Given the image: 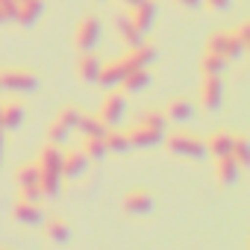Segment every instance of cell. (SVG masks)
<instances>
[{"label": "cell", "mask_w": 250, "mask_h": 250, "mask_svg": "<svg viewBox=\"0 0 250 250\" xmlns=\"http://www.w3.org/2000/svg\"><path fill=\"white\" fill-rule=\"evenodd\" d=\"M168 150L174 156H183V159H203L206 156V145L194 136H186V133H177L168 139Z\"/></svg>", "instance_id": "cell-1"}, {"label": "cell", "mask_w": 250, "mask_h": 250, "mask_svg": "<svg viewBox=\"0 0 250 250\" xmlns=\"http://www.w3.org/2000/svg\"><path fill=\"white\" fill-rule=\"evenodd\" d=\"M100 33H103L100 21H97L94 15H85V18L80 21V27H77V50H80V53L94 50V47L100 44Z\"/></svg>", "instance_id": "cell-2"}, {"label": "cell", "mask_w": 250, "mask_h": 250, "mask_svg": "<svg viewBox=\"0 0 250 250\" xmlns=\"http://www.w3.org/2000/svg\"><path fill=\"white\" fill-rule=\"evenodd\" d=\"M0 88L6 91H36L39 88V77L30 71H3L0 74Z\"/></svg>", "instance_id": "cell-3"}, {"label": "cell", "mask_w": 250, "mask_h": 250, "mask_svg": "<svg viewBox=\"0 0 250 250\" xmlns=\"http://www.w3.org/2000/svg\"><path fill=\"white\" fill-rule=\"evenodd\" d=\"M124 115H127V97L124 94H109L100 106V121L106 124V127H118V124L124 121Z\"/></svg>", "instance_id": "cell-4"}, {"label": "cell", "mask_w": 250, "mask_h": 250, "mask_svg": "<svg viewBox=\"0 0 250 250\" xmlns=\"http://www.w3.org/2000/svg\"><path fill=\"white\" fill-rule=\"evenodd\" d=\"M133 12H130V21H133V27L145 36L150 27H153V21H156V3L153 0H142V3H136V6H130Z\"/></svg>", "instance_id": "cell-5"}, {"label": "cell", "mask_w": 250, "mask_h": 250, "mask_svg": "<svg viewBox=\"0 0 250 250\" xmlns=\"http://www.w3.org/2000/svg\"><path fill=\"white\" fill-rule=\"evenodd\" d=\"M221 97H224V83H221V77H203V83H200V100H203V106H206L209 112H215V109L221 106Z\"/></svg>", "instance_id": "cell-6"}, {"label": "cell", "mask_w": 250, "mask_h": 250, "mask_svg": "<svg viewBox=\"0 0 250 250\" xmlns=\"http://www.w3.org/2000/svg\"><path fill=\"white\" fill-rule=\"evenodd\" d=\"M85 171H88V156L85 153H80V150L62 153V177L65 180H80Z\"/></svg>", "instance_id": "cell-7"}, {"label": "cell", "mask_w": 250, "mask_h": 250, "mask_svg": "<svg viewBox=\"0 0 250 250\" xmlns=\"http://www.w3.org/2000/svg\"><path fill=\"white\" fill-rule=\"evenodd\" d=\"M130 139V147H153L165 139V130H153V127H142V124H136V130L127 136Z\"/></svg>", "instance_id": "cell-8"}, {"label": "cell", "mask_w": 250, "mask_h": 250, "mask_svg": "<svg viewBox=\"0 0 250 250\" xmlns=\"http://www.w3.org/2000/svg\"><path fill=\"white\" fill-rule=\"evenodd\" d=\"M153 209V194L150 191H130L124 197V212L130 215H147Z\"/></svg>", "instance_id": "cell-9"}, {"label": "cell", "mask_w": 250, "mask_h": 250, "mask_svg": "<svg viewBox=\"0 0 250 250\" xmlns=\"http://www.w3.org/2000/svg\"><path fill=\"white\" fill-rule=\"evenodd\" d=\"M121 62H124V68H127V71H139V68H147L150 62H156V50L142 44V47H133Z\"/></svg>", "instance_id": "cell-10"}, {"label": "cell", "mask_w": 250, "mask_h": 250, "mask_svg": "<svg viewBox=\"0 0 250 250\" xmlns=\"http://www.w3.org/2000/svg\"><path fill=\"white\" fill-rule=\"evenodd\" d=\"M127 74H130V71L124 68V62L118 59V62H109V65H103V68H100V77H97V83H100V85L109 91V88H118V85H121V80L127 77Z\"/></svg>", "instance_id": "cell-11"}, {"label": "cell", "mask_w": 250, "mask_h": 250, "mask_svg": "<svg viewBox=\"0 0 250 250\" xmlns=\"http://www.w3.org/2000/svg\"><path fill=\"white\" fill-rule=\"evenodd\" d=\"M44 12V0H24V3H18V12H15V21L21 27H33Z\"/></svg>", "instance_id": "cell-12"}, {"label": "cell", "mask_w": 250, "mask_h": 250, "mask_svg": "<svg viewBox=\"0 0 250 250\" xmlns=\"http://www.w3.org/2000/svg\"><path fill=\"white\" fill-rule=\"evenodd\" d=\"M15 221L24 224V227H39V224H44V212H42L39 203H27V200H21V203L15 206Z\"/></svg>", "instance_id": "cell-13"}, {"label": "cell", "mask_w": 250, "mask_h": 250, "mask_svg": "<svg viewBox=\"0 0 250 250\" xmlns=\"http://www.w3.org/2000/svg\"><path fill=\"white\" fill-rule=\"evenodd\" d=\"M100 68H103V62L88 50V53H83L80 56V65H77V71H80V80L83 83H97V77H100Z\"/></svg>", "instance_id": "cell-14"}, {"label": "cell", "mask_w": 250, "mask_h": 250, "mask_svg": "<svg viewBox=\"0 0 250 250\" xmlns=\"http://www.w3.org/2000/svg\"><path fill=\"white\" fill-rule=\"evenodd\" d=\"M115 27H118V36H121V42L127 44L130 50L145 44V36H142L136 27H133V21H130V18H118V21H115Z\"/></svg>", "instance_id": "cell-15"}, {"label": "cell", "mask_w": 250, "mask_h": 250, "mask_svg": "<svg viewBox=\"0 0 250 250\" xmlns=\"http://www.w3.org/2000/svg\"><path fill=\"white\" fill-rule=\"evenodd\" d=\"M77 130L85 136V139H103L109 133V127L100 121V118H91V115H80V124H77Z\"/></svg>", "instance_id": "cell-16"}, {"label": "cell", "mask_w": 250, "mask_h": 250, "mask_svg": "<svg viewBox=\"0 0 250 250\" xmlns=\"http://www.w3.org/2000/svg\"><path fill=\"white\" fill-rule=\"evenodd\" d=\"M232 139H235V136L215 133V136L206 142V153H212L215 159H221V156H229V153H232Z\"/></svg>", "instance_id": "cell-17"}, {"label": "cell", "mask_w": 250, "mask_h": 250, "mask_svg": "<svg viewBox=\"0 0 250 250\" xmlns=\"http://www.w3.org/2000/svg\"><path fill=\"white\" fill-rule=\"evenodd\" d=\"M238 171H241V165L232 156H221L218 159V183L221 186H232L238 180Z\"/></svg>", "instance_id": "cell-18"}, {"label": "cell", "mask_w": 250, "mask_h": 250, "mask_svg": "<svg viewBox=\"0 0 250 250\" xmlns=\"http://www.w3.org/2000/svg\"><path fill=\"white\" fill-rule=\"evenodd\" d=\"M121 85H124V91H130V94H136V91H145V88L150 85V74H147V68L130 71L127 77L121 80Z\"/></svg>", "instance_id": "cell-19"}, {"label": "cell", "mask_w": 250, "mask_h": 250, "mask_svg": "<svg viewBox=\"0 0 250 250\" xmlns=\"http://www.w3.org/2000/svg\"><path fill=\"white\" fill-rule=\"evenodd\" d=\"M103 145H106V153H115V156H124V153H130V150H133L127 133H115V130L103 136Z\"/></svg>", "instance_id": "cell-20"}, {"label": "cell", "mask_w": 250, "mask_h": 250, "mask_svg": "<svg viewBox=\"0 0 250 250\" xmlns=\"http://www.w3.org/2000/svg\"><path fill=\"white\" fill-rule=\"evenodd\" d=\"M39 168H42V171H59V174H62V150H59V145H50V147L42 150Z\"/></svg>", "instance_id": "cell-21"}, {"label": "cell", "mask_w": 250, "mask_h": 250, "mask_svg": "<svg viewBox=\"0 0 250 250\" xmlns=\"http://www.w3.org/2000/svg\"><path fill=\"white\" fill-rule=\"evenodd\" d=\"M39 188H42V194H47V197L59 194V188H62V174H59V171H42V168H39Z\"/></svg>", "instance_id": "cell-22"}, {"label": "cell", "mask_w": 250, "mask_h": 250, "mask_svg": "<svg viewBox=\"0 0 250 250\" xmlns=\"http://www.w3.org/2000/svg\"><path fill=\"white\" fill-rule=\"evenodd\" d=\"M200 71H203V77H221L227 71V59L218 56V53H206L200 59Z\"/></svg>", "instance_id": "cell-23"}, {"label": "cell", "mask_w": 250, "mask_h": 250, "mask_svg": "<svg viewBox=\"0 0 250 250\" xmlns=\"http://www.w3.org/2000/svg\"><path fill=\"white\" fill-rule=\"evenodd\" d=\"M24 124V106L21 103H6L3 106V130H18Z\"/></svg>", "instance_id": "cell-24"}, {"label": "cell", "mask_w": 250, "mask_h": 250, "mask_svg": "<svg viewBox=\"0 0 250 250\" xmlns=\"http://www.w3.org/2000/svg\"><path fill=\"white\" fill-rule=\"evenodd\" d=\"M191 115H194V109H191V103L188 100H174L171 106H168V121H174V124H186V121H191Z\"/></svg>", "instance_id": "cell-25"}, {"label": "cell", "mask_w": 250, "mask_h": 250, "mask_svg": "<svg viewBox=\"0 0 250 250\" xmlns=\"http://www.w3.org/2000/svg\"><path fill=\"white\" fill-rule=\"evenodd\" d=\"M44 227H47V238H50V241H56V244H65V241L71 238V229H68L59 218H50V221L44 218Z\"/></svg>", "instance_id": "cell-26"}, {"label": "cell", "mask_w": 250, "mask_h": 250, "mask_svg": "<svg viewBox=\"0 0 250 250\" xmlns=\"http://www.w3.org/2000/svg\"><path fill=\"white\" fill-rule=\"evenodd\" d=\"M18 186H21V188L39 186V165H24V168H18Z\"/></svg>", "instance_id": "cell-27"}, {"label": "cell", "mask_w": 250, "mask_h": 250, "mask_svg": "<svg viewBox=\"0 0 250 250\" xmlns=\"http://www.w3.org/2000/svg\"><path fill=\"white\" fill-rule=\"evenodd\" d=\"M241 168L244 165H250V145L244 142V139H232V153H229Z\"/></svg>", "instance_id": "cell-28"}, {"label": "cell", "mask_w": 250, "mask_h": 250, "mask_svg": "<svg viewBox=\"0 0 250 250\" xmlns=\"http://www.w3.org/2000/svg\"><path fill=\"white\" fill-rule=\"evenodd\" d=\"M139 124H142V127H153V130H165L168 118H165V115H159V112H153V109H147V112H142Z\"/></svg>", "instance_id": "cell-29"}, {"label": "cell", "mask_w": 250, "mask_h": 250, "mask_svg": "<svg viewBox=\"0 0 250 250\" xmlns=\"http://www.w3.org/2000/svg\"><path fill=\"white\" fill-rule=\"evenodd\" d=\"M56 121L62 124L68 133H74V130H77V124H80V112H77L74 106H68V109H62V112L56 115Z\"/></svg>", "instance_id": "cell-30"}, {"label": "cell", "mask_w": 250, "mask_h": 250, "mask_svg": "<svg viewBox=\"0 0 250 250\" xmlns=\"http://www.w3.org/2000/svg\"><path fill=\"white\" fill-rule=\"evenodd\" d=\"M83 150H85L88 162H91V159L97 162V159L106 156V145H103V139H85V147H83Z\"/></svg>", "instance_id": "cell-31"}, {"label": "cell", "mask_w": 250, "mask_h": 250, "mask_svg": "<svg viewBox=\"0 0 250 250\" xmlns=\"http://www.w3.org/2000/svg\"><path fill=\"white\" fill-rule=\"evenodd\" d=\"M244 50H247V47H244L232 33H229V36H227V53H224V56H227V59H241V56H244Z\"/></svg>", "instance_id": "cell-32"}, {"label": "cell", "mask_w": 250, "mask_h": 250, "mask_svg": "<svg viewBox=\"0 0 250 250\" xmlns=\"http://www.w3.org/2000/svg\"><path fill=\"white\" fill-rule=\"evenodd\" d=\"M227 36H229V33H215V36L209 39V53L224 56V53H227ZM224 59H227V56H224Z\"/></svg>", "instance_id": "cell-33"}, {"label": "cell", "mask_w": 250, "mask_h": 250, "mask_svg": "<svg viewBox=\"0 0 250 250\" xmlns=\"http://www.w3.org/2000/svg\"><path fill=\"white\" fill-rule=\"evenodd\" d=\"M15 12H18V3H15V0H0V24L15 21Z\"/></svg>", "instance_id": "cell-34"}, {"label": "cell", "mask_w": 250, "mask_h": 250, "mask_svg": "<svg viewBox=\"0 0 250 250\" xmlns=\"http://www.w3.org/2000/svg\"><path fill=\"white\" fill-rule=\"evenodd\" d=\"M68 136H71V133L62 127V124H59V121H53V127H50V145H65V142H68Z\"/></svg>", "instance_id": "cell-35"}, {"label": "cell", "mask_w": 250, "mask_h": 250, "mask_svg": "<svg viewBox=\"0 0 250 250\" xmlns=\"http://www.w3.org/2000/svg\"><path fill=\"white\" fill-rule=\"evenodd\" d=\"M21 191H24V200H27V203H39V200L44 197L39 186H33V188H21Z\"/></svg>", "instance_id": "cell-36"}, {"label": "cell", "mask_w": 250, "mask_h": 250, "mask_svg": "<svg viewBox=\"0 0 250 250\" xmlns=\"http://www.w3.org/2000/svg\"><path fill=\"white\" fill-rule=\"evenodd\" d=\"M235 39H238L244 47H250V24H241V27H238V33H235Z\"/></svg>", "instance_id": "cell-37"}, {"label": "cell", "mask_w": 250, "mask_h": 250, "mask_svg": "<svg viewBox=\"0 0 250 250\" xmlns=\"http://www.w3.org/2000/svg\"><path fill=\"white\" fill-rule=\"evenodd\" d=\"M206 3H209L212 9H221V12H224V9H229V0H206Z\"/></svg>", "instance_id": "cell-38"}, {"label": "cell", "mask_w": 250, "mask_h": 250, "mask_svg": "<svg viewBox=\"0 0 250 250\" xmlns=\"http://www.w3.org/2000/svg\"><path fill=\"white\" fill-rule=\"evenodd\" d=\"M177 3H180V6H186V9H197L203 0H177Z\"/></svg>", "instance_id": "cell-39"}, {"label": "cell", "mask_w": 250, "mask_h": 250, "mask_svg": "<svg viewBox=\"0 0 250 250\" xmlns=\"http://www.w3.org/2000/svg\"><path fill=\"white\" fill-rule=\"evenodd\" d=\"M0 159H3V130H0Z\"/></svg>", "instance_id": "cell-40"}, {"label": "cell", "mask_w": 250, "mask_h": 250, "mask_svg": "<svg viewBox=\"0 0 250 250\" xmlns=\"http://www.w3.org/2000/svg\"><path fill=\"white\" fill-rule=\"evenodd\" d=\"M121 3H127V6H136V3H142V0H121Z\"/></svg>", "instance_id": "cell-41"}, {"label": "cell", "mask_w": 250, "mask_h": 250, "mask_svg": "<svg viewBox=\"0 0 250 250\" xmlns=\"http://www.w3.org/2000/svg\"><path fill=\"white\" fill-rule=\"evenodd\" d=\"M0 130H3V106H0Z\"/></svg>", "instance_id": "cell-42"}, {"label": "cell", "mask_w": 250, "mask_h": 250, "mask_svg": "<svg viewBox=\"0 0 250 250\" xmlns=\"http://www.w3.org/2000/svg\"><path fill=\"white\" fill-rule=\"evenodd\" d=\"M15 3H24V0H15Z\"/></svg>", "instance_id": "cell-43"}]
</instances>
